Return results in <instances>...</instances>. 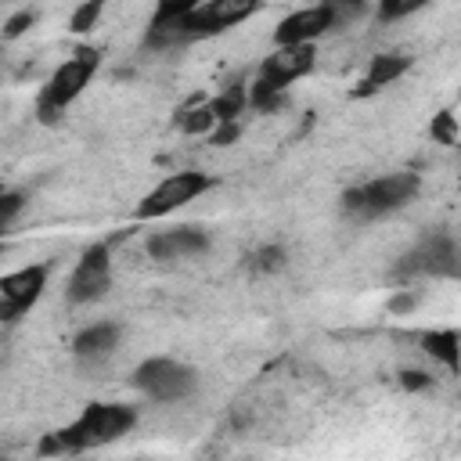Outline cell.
Here are the masks:
<instances>
[{
	"label": "cell",
	"mask_w": 461,
	"mask_h": 461,
	"mask_svg": "<svg viewBox=\"0 0 461 461\" xmlns=\"http://www.w3.org/2000/svg\"><path fill=\"white\" fill-rule=\"evenodd\" d=\"M137 421V411L126 403H90L72 425L47 432L36 447V454L54 457V454H79V450H94L104 447L119 436H126Z\"/></svg>",
	"instance_id": "1"
},
{
	"label": "cell",
	"mask_w": 461,
	"mask_h": 461,
	"mask_svg": "<svg viewBox=\"0 0 461 461\" xmlns=\"http://www.w3.org/2000/svg\"><path fill=\"white\" fill-rule=\"evenodd\" d=\"M317 65V54H313V43H292V47H277L274 54H267L256 68V79L249 86V104L256 112H274L285 104V90L310 76Z\"/></svg>",
	"instance_id": "2"
},
{
	"label": "cell",
	"mask_w": 461,
	"mask_h": 461,
	"mask_svg": "<svg viewBox=\"0 0 461 461\" xmlns=\"http://www.w3.org/2000/svg\"><path fill=\"white\" fill-rule=\"evenodd\" d=\"M418 187H421V180L411 169L375 176V180H367L360 187H349L342 194V212L353 216V220H378V216H389V212L403 209L418 194Z\"/></svg>",
	"instance_id": "3"
},
{
	"label": "cell",
	"mask_w": 461,
	"mask_h": 461,
	"mask_svg": "<svg viewBox=\"0 0 461 461\" xmlns=\"http://www.w3.org/2000/svg\"><path fill=\"white\" fill-rule=\"evenodd\" d=\"M97 65H101V50H94V47H83V50H76L68 61H61V65L50 72V79L43 83L40 97H36V115H40L43 122H54V119L86 90V83L94 79Z\"/></svg>",
	"instance_id": "4"
},
{
	"label": "cell",
	"mask_w": 461,
	"mask_h": 461,
	"mask_svg": "<svg viewBox=\"0 0 461 461\" xmlns=\"http://www.w3.org/2000/svg\"><path fill=\"white\" fill-rule=\"evenodd\" d=\"M411 277H461V252L447 230H429L393 267V281H411Z\"/></svg>",
	"instance_id": "5"
},
{
	"label": "cell",
	"mask_w": 461,
	"mask_h": 461,
	"mask_svg": "<svg viewBox=\"0 0 461 461\" xmlns=\"http://www.w3.org/2000/svg\"><path fill=\"white\" fill-rule=\"evenodd\" d=\"M133 385L158 403H173V400H184L194 393L198 375H194V367H187L173 357H148L133 371Z\"/></svg>",
	"instance_id": "6"
},
{
	"label": "cell",
	"mask_w": 461,
	"mask_h": 461,
	"mask_svg": "<svg viewBox=\"0 0 461 461\" xmlns=\"http://www.w3.org/2000/svg\"><path fill=\"white\" fill-rule=\"evenodd\" d=\"M212 187V176L198 173V169H180V173H169L166 180H158L137 205V220H158L180 205H187L191 198L205 194Z\"/></svg>",
	"instance_id": "7"
},
{
	"label": "cell",
	"mask_w": 461,
	"mask_h": 461,
	"mask_svg": "<svg viewBox=\"0 0 461 461\" xmlns=\"http://www.w3.org/2000/svg\"><path fill=\"white\" fill-rule=\"evenodd\" d=\"M108 288H112V252H108L104 241H97L72 267V277H68L65 295H68L72 306H86V303L104 299Z\"/></svg>",
	"instance_id": "8"
},
{
	"label": "cell",
	"mask_w": 461,
	"mask_h": 461,
	"mask_svg": "<svg viewBox=\"0 0 461 461\" xmlns=\"http://www.w3.org/2000/svg\"><path fill=\"white\" fill-rule=\"evenodd\" d=\"M47 277H50V263H32L14 274H4L0 277V321L14 324L25 310H32L47 288Z\"/></svg>",
	"instance_id": "9"
},
{
	"label": "cell",
	"mask_w": 461,
	"mask_h": 461,
	"mask_svg": "<svg viewBox=\"0 0 461 461\" xmlns=\"http://www.w3.org/2000/svg\"><path fill=\"white\" fill-rule=\"evenodd\" d=\"M339 25V14L321 0V4H313V7H303V11H292L288 18H281L277 22V29H274V43L277 47H292V43H313V40H321L328 29H335Z\"/></svg>",
	"instance_id": "10"
},
{
	"label": "cell",
	"mask_w": 461,
	"mask_h": 461,
	"mask_svg": "<svg viewBox=\"0 0 461 461\" xmlns=\"http://www.w3.org/2000/svg\"><path fill=\"white\" fill-rule=\"evenodd\" d=\"M202 252H209V230L202 227H173V230H158L148 238V256L158 263H173V259H187Z\"/></svg>",
	"instance_id": "11"
},
{
	"label": "cell",
	"mask_w": 461,
	"mask_h": 461,
	"mask_svg": "<svg viewBox=\"0 0 461 461\" xmlns=\"http://www.w3.org/2000/svg\"><path fill=\"white\" fill-rule=\"evenodd\" d=\"M119 339H122V328H119L115 321L86 324V328L72 339V353H76L83 364H97V360H104V357H112V353H115Z\"/></svg>",
	"instance_id": "12"
},
{
	"label": "cell",
	"mask_w": 461,
	"mask_h": 461,
	"mask_svg": "<svg viewBox=\"0 0 461 461\" xmlns=\"http://www.w3.org/2000/svg\"><path fill=\"white\" fill-rule=\"evenodd\" d=\"M407 68H411V58H407V54H400V50L375 54V58H371V65H367V72H364V76H360V83L353 86V97H371V94L385 90V86H389L393 79H400Z\"/></svg>",
	"instance_id": "13"
},
{
	"label": "cell",
	"mask_w": 461,
	"mask_h": 461,
	"mask_svg": "<svg viewBox=\"0 0 461 461\" xmlns=\"http://www.w3.org/2000/svg\"><path fill=\"white\" fill-rule=\"evenodd\" d=\"M421 349H425L432 360H439L443 367H450V371L461 367V335H457L454 328L425 331V335H421Z\"/></svg>",
	"instance_id": "14"
},
{
	"label": "cell",
	"mask_w": 461,
	"mask_h": 461,
	"mask_svg": "<svg viewBox=\"0 0 461 461\" xmlns=\"http://www.w3.org/2000/svg\"><path fill=\"white\" fill-rule=\"evenodd\" d=\"M209 104H212V112H216L220 122H238V115L249 108V86H245L241 79H234V83H227Z\"/></svg>",
	"instance_id": "15"
},
{
	"label": "cell",
	"mask_w": 461,
	"mask_h": 461,
	"mask_svg": "<svg viewBox=\"0 0 461 461\" xmlns=\"http://www.w3.org/2000/svg\"><path fill=\"white\" fill-rule=\"evenodd\" d=\"M198 4H202V0H158V7H155V14H151L148 29H169V25H176L180 18H187Z\"/></svg>",
	"instance_id": "16"
},
{
	"label": "cell",
	"mask_w": 461,
	"mask_h": 461,
	"mask_svg": "<svg viewBox=\"0 0 461 461\" xmlns=\"http://www.w3.org/2000/svg\"><path fill=\"white\" fill-rule=\"evenodd\" d=\"M176 122H180V130H184V133L202 137V133H212V126H216L220 119H216L212 104H194V108H184Z\"/></svg>",
	"instance_id": "17"
},
{
	"label": "cell",
	"mask_w": 461,
	"mask_h": 461,
	"mask_svg": "<svg viewBox=\"0 0 461 461\" xmlns=\"http://www.w3.org/2000/svg\"><path fill=\"white\" fill-rule=\"evenodd\" d=\"M288 267V252L281 245H259L252 256H249V270L252 274H277Z\"/></svg>",
	"instance_id": "18"
},
{
	"label": "cell",
	"mask_w": 461,
	"mask_h": 461,
	"mask_svg": "<svg viewBox=\"0 0 461 461\" xmlns=\"http://www.w3.org/2000/svg\"><path fill=\"white\" fill-rule=\"evenodd\" d=\"M104 4H108V0H83V4L72 11V18H68V29H72L76 36H86V32L97 25V18H101Z\"/></svg>",
	"instance_id": "19"
},
{
	"label": "cell",
	"mask_w": 461,
	"mask_h": 461,
	"mask_svg": "<svg viewBox=\"0 0 461 461\" xmlns=\"http://www.w3.org/2000/svg\"><path fill=\"white\" fill-rule=\"evenodd\" d=\"M429 133H432V140H436V144H457V140H461L457 115H454V112H439V115H432Z\"/></svg>",
	"instance_id": "20"
},
{
	"label": "cell",
	"mask_w": 461,
	"mask_h": 461,
	"mask_svg": "<svg viewBox=\"0 0 461 461\" xmlns=\"http://www.w3.org/2000/svg\"><path fill=\"white\" fill-rule=\"evenodd\" d=\"M425 4H432V0H378V18L382 22H400L414 11H421Z\"/></svg>",
	"instance_id": "21"
},
{
	"label": "cell",
	"mask_w": 461,
	"mask_h": 461,
	"mask_svg": "<svg viewBox=\"0 0 461 461\" xmlns=\"http://www.w3.org/2000/svg\"><path fill=\"white\" fill-rule=\"evenodd\" d=\"M22 205H25V194H22V191H7V194L0 198V227H4V230L14 223V216L22 212Z\"/></svg>",
	"instance_id": "22"
},
{
	"label": "cell",
	"mask_w": 461,
	"mask_h": 461,
	"mask_svg": "<svg viewBox=\"0 0 461 461\" xmlns=\"http://www.w3.org/2000/svg\"><path fill=\"white\" fill-rule=\"evenodd\" d=\"M32 22H36V14H32V11H18V14H11V18L4 22V40H18Z\"/></svg>",
	"instance_id": "23"
},
{
	"label": "cell",
	"mask_w": 461,
	"mask_h": 461,
	"mask_svg": "<svg viewBox=\"0 0 461 461\" xmlns=\"http://www.w3.org/2000/svg\"><path fill=\"white\" fill-rule=\"evenodd\" d=\"M400 385H403V389H411V393H421V389H429V385H432V375H425V371L411 367V371H400Z\"/></svg>",
	"instance_id": "24"
},
{
	"label": "cell",
	"mask_w": 461,
	"mask_h": 461,
	"mask_svg": "<svg viewBox=\"0 0 461 461\" xmlns=\"http://www.w3.org/2000/svg\"><path fill=\"white\" fill-rule=\"evenodd\" d=\"M335 14H339V22H346V18H353V14H360L364 11V4L367 0H324Z\"/></svg>",
	"instance_id": "25"
},
{
	"label": "cell",
	"mask_w": 461,
	"mask_h": 461,
	"mask_svg": "<svg viewBox=\"0 0 461 461\" xmlns=\"http://www.w3.org/2000/svg\"><path fill=\"white\" fill-rule=\"evenodd\" d=\"M238 140V122H216L212 130V144L223 148V144H234Z\"/></svg>",
	"instance_id": "26"
},
{
	"label": "cell",
	"mask_w": 461,
	"mask_h": 461,
	"mask_svg": "<svg viewBox=\"0 0 461 461\" xmlns=\"http://www.w3.org/2000/svg\"><path fill=\"white\" fill-rule=\"evenodd\" d=\"M414 303H418V295H414V292H396V295L389 299V310H393V313H407Z\"/></svg>",
	"instance_id": "27"
}]
</instances>
